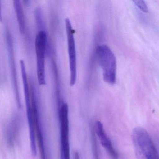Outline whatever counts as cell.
I'll return each instance as SVG.
<instances>
[{"mask_svg":"<svg viewBox=\"0 0 159 159\" xmlns=\"http://www.w3.org/2000/svg\"><path fill=\"white\" fill-rule=\"evenodd\" d=\"M132 141L136 159H159V154L155 143L144 129L137 127L134 129Z\"/></svg>","mask_w":159,"mask_h":159,"instance_id":"obj_1","label":"cell"},{"mask_svg":"<svg viewBox=\"0 0 159 159\" xmlns=\"http://www.w3.org/2000/svg\"><path fill=\"white\" fill-rule=\"evenodd\" d=\"M96 52L104 81L109 85H114L116 80L117 64L114 52L106 45H98Z\"/></svg>","mask_w":159,"mask_h":159,"instance_id":"obj_2","label":"cell"},{"mask_svg":"<svg viewBox=\"0 0 159 159\" xmlns=\"http://www.w3.org/2000/svg\"><path fill=\"white\" fill-rule=\"evenodd\" d=\"M59 119L62 159H70L69 140V106L66 103L59 104Z\"/></svg>","mask_w":159,"mask_h":159,"instance_id":"obj_3","label":"cell"},{"mask_svg":"<svg viewBox=\"0 0 159 159\" xmlns=\"http://www.w3.org/2000/svg\"><path fill=\"white\" fill-rule=\"evenodd\" d=\"M47 36L45 32H38L35 40L37 80L40 86L46 85L45 55Z\"/></svg>","mask_w":159,"mask_h":159,"instance_id":"obj_4","label":"cell"},{"mask_svg":"<svg viewBox=\"0 0 159 159\" xmlns=\"http://www.w3.org/2000/svg\"><path fill=\"white\" fill-rule=\"evenodd\" d=\"M65 27L70 63V86L73 87L76 83L77 79V57L74 36L75 30L72 26L70 20L68 18L65 19Z\"/></svg>","mask_w":159,"mask_h":159,"instance_id":"obj_5","label":"cell"},{"mask_svg":"<svg viewBox=\"0 0 159 159\" xmlns=\"http://www.w3.org/2000/svg\"><path fill=\"white\" fill-rule=\"evenodd\" d=\"M30 98L34 121L35 135L37 138V143H38L39 151H40V157H41V159H47L44 139L42 124L40 120L37 97H36V93H35L34 88L32 85L30 86Z\"/></svg>","mask_w":159,"mask_h":159,"instance_id":"obj_6","label":"cell"},{"mask_svg":"<svg viewBox=\"0 0 159 159\" xmlns=\"http://www.w3.org/2000/svg\"><path fill=\"white\" fill-rule=\"evenodd\" d=\"M6 42L8 62H9L10 72L11 74V77H12L13 90L16 96L17 105L19 108H20L21 103H20V96L19 91L16 68L15 57H14V45H13L12 36L9 31H7L6 33Z\"/></svg>","mask_w":159,"mask_h":159,"instance_id":"obj_7","label":"cell"},{"mask_svg":"<svg viewBox=\"0 0 159 159\" xmlns=\"http://www.w3.org/2000/svg\"><path fill=\"white\" fill-rule=\"evenodd\" d=\"M94 128L95 133L99 138L100 143L106 150L111 158L118 159V154L115 149L112 141L105 131L102 123L100 121H96Z\"/></svg>","mask_w":159,"mask_h":159,"instance_id":"obj_8","label":"cell"},{"mask_svg":"<svg viewBox=\"0 0 159 159\" xmlns=\"http://www.w3.org/2000/svg\"><path fill=\"white\" fill-rule=\"evenodd\" d=\"M13 6L16 16L20 32L21 34H23L25 31V20L24 10L21 2L19 0H15L13 1Z\"/></svg>","mask_w":159,"mask_h":159,"instance_id":"obj_9","label":"cell"},{"mask_svg":"<svg viewBox=\"0 0 159 159\" xmlns=\"http://www.w3.org/2000/svg\"><path fill=\"white\" fill-rule=\"evenodd\" d=\"M133 2L135 5L138 7L143 12H147L148 11L147 5L145 1H142V0H136V1H134Z\"/></svg>","mask_w":159,"mask_h":159,"instance_id":"obj_10","label":"cell"},{"mask_svg":"<svg viewBox=\"0 0 159 159\" xmlns=\"http://www.w3.org/2000/svg\"><path fill=\"white\" fill-rule=\"evenodd\" d=\"M2 21V6H1V1H0V22Z\"/></svg>","mask_w":159,"mask_h":159,"instance_id":"obj_11","label":"cell"}]
</instances>
